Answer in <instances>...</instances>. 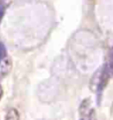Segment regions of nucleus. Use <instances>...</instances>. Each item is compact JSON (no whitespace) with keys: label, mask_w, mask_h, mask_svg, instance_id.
<instances>
[{"label":"nucleus","mask_w":113,"mask_h":120,"mask_svg":"<svg viewBox=\"0 0 113 120\" xmlns=\"http://www.w3.org/2000/svg\"><path fill=\"white\" fill-rule=\"evenodd\" d=\"M12 68V62L9 58H5L0 63V79L6 76Z\"/></svg>","instance_id":"obj_1"},{"label":"nucleus","mask_w":113,"mask_h":120,"mask_svg":"<svg viewBox=\"0 0 113 120\" xmlns=\"http://www.w3.org/2000/svg\"><path fill=\"white\" fill-rule=\"evenodd\" d=\"M5 120H20V115L19 112L15 108H10L7 111Z\"/></svg>","instance_id":"obj_2"},{"label":"nucleus","mask_w":113,"mask_h":120,"mask_svg":"<svg viewBox=\"0 0 113 120\" xmlns=\"http://www.w3.org/2000/svg\"><path fill=\"white\" fill-rule=\"evenodd\" d=\"M5 58H7V50L3 43H0V63Z\"/></svg>","instance_id":"obj_3"},{"label":"nucleus","mask_w":113,"mask_h":120,"mask_svg":"<svg viewBox=\"0 0 113 120\" xmlns=\"http://www.w3.org/2000/svg\"><path fill=\"white\" fill-rule=\"evenodd\" d=\"M3 15H4V6L2 3H0V23H1V20L3 18Z\"/></svg>","instance_id":"obj_4"},{"label":"nucleus","mask_w":113,"mask_h":120,"mask_svg":"<svg viewBox=\"0 0 113 120\" xmlns=\"http://www.w3.org/2000/svg\"><path fill=\"white\" fill-rule=\"evenodd\" d=\"M2 95H3V89H2V86L0 85V99H1Z\"/></svg>","instance_id":"obj_5"},{"label":"nucleus","mask_w":113,"mask_h":120,"mask_svg":"<svg viewBox=\"0 0 113 120\" xmlns=\"http://www.w3.org/2000/svg\"><path fill=\"white\" fill-rule=\"evenodd\" d=\"M91 115H92V114H91ZM91 115H90V116H89L88 118H81L80 120H91V118H90V117H91Z\"/></svg>","instance_id":"obj_6"}]
</instances>
